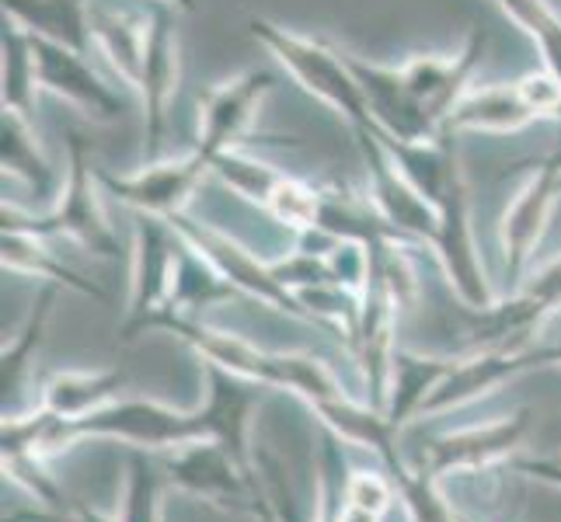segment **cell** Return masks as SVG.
Segmentation results:
<instances>
[{
  "label": "cell",
  "instance_id": "cell-21",
  "mask_svg": "<svg viewBox=\"0 0 561 522\" xmlns=\"http://www.w3.org/2000/svg\"><path fill=\"white\" fill-rule=\"evenodd\" d=\"M147 28H150V18H144V14L91 8L94 46L102 49V56L115 70V77L129 88H137V77H140L144 49H147Z\"/></svg>",
  "mask_w": 561,
  "mask_h": 522
},
{
  "label": "cell",
  "instance_id": "cell-30",
  "mask_svg": "<svg viewBox=\"0 0 561 522\" xmlns=\"http://www.w3.org/2000/svg\"><path fill=\"white\" fill-rule=\"evenodd\" d=\"M495 4L534 38L545 70L561 81V18L548 8V0H495Z\"/></svg>",
  "mask_w": 561,
  "mask_h": 522
},
{
  "label": "cell",
  "instance_id": "cell-23",
  "mask_svg": "<svg viewBox=\"0 0 561 522\" xmlns=\"http://www.w3.org/2000/svg\"><path fill=\"white\" fill-rule=\"evenodd\" d=\"M450 359H425L415 352H394L391 359V380L394 391L387 397V421L401 429V421H409L415 411H422L425 397H430L436 386L454 373Z\"/></svg>",
  "mask_w": 561,
  "mask_h": 522
},
{
  "label": "cell",
  "instance_id": "cell-3",
  "mask_svg": "<svg viewBox=\"0 0 561 522\" xmlns=\"http://www.w3.org/2000/svg\"><path fill=\"white\" fill-rule=\"evenodd\" d=\"M248 28L307 94H314V98H321L324 105H332L353 129L374 126L370 112H366V102H363V91L356 84L350 63H345L342 49L321 43V38L289 32L276 22H268V18H251Z\"/></svg>",
  "mask_w": 561,
  "mask_h": 522
},
{
  "label": "cell",
  "instance_id": "cell-7",
  "mask_svg": "<svg viewBox=\"0 0 561 522\" xmlns=\"http://www.w3.org/2000/svg\"><path fill=\"white\" fill-rule=\"evenodd\" d=\"M353 137H356V147H359V158L366 164V178H370V202L377 206V212L409 244L412 241L415 244H433L436 227H439V212L401 174L394 158L387 153L377 126L353 129Z\"/></svg>",
  "mask_w": 561,
  "mask_h": 522
},
{
  "label": "cell",
  "instance_id": "cell-32",
  "mask_svg": "<svg viewBox=\"0 0 561 522\" xmlns=\"http://www.w3.org/2000/svg\"><path fill=\"white\" fill-rule=\"evenodd\" d=\"M123 522H158V471L150 467L144 453L129 460V491Z\"/></svg>",
  "mask_w": 561,
  "mask_h": 522
},
{
  "label": "cell",
  "instance_id": "cell-1",
  "mask_svg": "<svg viewBox=\"0 0 561 522\" xmlns=\"http://www.w3.org/2000/svg\"><path fill=\"white\" fill-rule=\"evenodd\" d=\"M99 171L91 167V153L84 132L70 129L67 132V178L56 192V199L43 212H25L14 202H4L0 220L4 230H22V234L35 237H73L81 241L91 255L115 258L119 255V234L112 230L102 199H99Z\"/></svg>",
  "mask_w": 561,
  "mask_h": 522
},
{
  "label": "cell",
  "instance_id": "cell-20",
  "mask_svg": "<svg viewBox=\"0 0 561 522\" xmlns=\"http://www.w3.org/2000/svg\"><path fill=\"white\" fill-rule=\"evenodd\" d=\"M4 18L22 25L28 35L49 38L77 53H91V0H0Z\"/></svg>",
  "mask_w": 561,
  "mask_h": 522
},
{
  "label": "cell",
  "instance_id": "cell-2",
  "mask_svg": "<svg viewBox=\"0 0 561 522\" xmlns=\"http://www.w3.org/2000/svg\"><path fill=\"white\" fill-rule=\"evenodd\" d=\"M147 327H161L168 335H179L185 345H192L206 362H217L224 370L248 376L262 386H286V391L304 394L311 404L342 397L335 376L324 370L314 356H273L259 352L234 335H224L217 327H206L199 317H179L171 311H161L147 321Z\"/></svg>",
  "mask_w": 561,
  "mask_h": 522
},
{
  "label": "cell",
  "instance_id": "cell-8",
  "mask_svg": "<svg viewBox=\"0 0 561 522\" xmlns=\"http://www.w3.org/2000/svg\"><path fill=\"white\" fill-rule=\"evenodd\" d=\"M70 436H119L144 446H185V442L209 439L206 418L196 415H175L150 401H119L94 408L84 418L60 421L56 429V446Z\"/></svg>",
  "mask_w": 561,
  "mask_h": 522
},
{
  "label": "cell",
  "instance_id": "cell-26",
  "mask_svg": "<svg viewBox=\"0 0 561 522\" xmlns=\"http://www.w3.org/2000/svg\"><path fill=\"white\" fill-rule=\"evenodd\" d=\"M126 383L119 370H102V373H60L46 386L43 408L64 421L84 418L94 408H105L108 397Z\"/></svg>",
  "mask_w": 561,
  "mask_h": 522
},
{
  "label": "cell",
  "instance_id": "cell-6",
  "mask_svg": "<svg viewBox=\"0 0 561 522\" xmlns=\"http://www.w3.org/2000/svg\"><path fill=\"white\" fill-rule=\"evenodd\" d=\"M436 212H439V227L430 247L439 255L443 272H447L450 286L457 289V297L468 311H489L495 303V293L489 286L485 268L478 262L474 230H471V196H468L463 167L454 171L447 192L436 202Z\"/></svg>",
  "mask_w": 561,
  "mask_h": 522
},
{
  "label": "cell",
  "instance_id": "cell-33",
  "mask_svg": "<svg viewBox=\"0 0 561 522\" xmlns=\"http://www.w3.org/2000/svg\"><path fill=\"white\" fill-rule=\"evenodd\" d=\"M519 471H527L540 480H551V485H561V460H519Z\"/></svg>",
  "mask_w": 561,
  "mask_h": 522
},
{
  "label": "cell",
  "instance_id": "cell-28",
  "mask_svg": "<svg viewBox=\"0 0 561 522\" xmlns=\"http://www.w3.org/2000/svg\"><path fill=\"white\" fill-rule=\"evenodd\" d=\"M56 297H60V286L49 282L43 289V297H38V303L32 306V314L22 327V335H18L8 348L4 356H0V391H4V411L8 404L18 397V391H22L25 383V373H28V362L35 356V348L43 345V335H46V324L53 317V303Z\"/></svg>",
  "mask_w": 561,
  "mask_h": 522
},
{
  "label": "cell",
  "instance_id": "cell-9",
  "mask_svg": "<svg viewBox=\"0 0 561 522\" xmlns=\"http://www.w3.org/2000/svg\"><path fill=\"white\" fill-rule=\"evenodd\" d=\"M137 91L144 102V161L150 164L161 161L168 137V112L179 94V32L171 8L164 4H158L150 14Z\"/></svg>",
  "mask_w": 561,
  "mask_h": 522
},
{
  "label": "cell",
  "instance_id": "cell-13",
  "mask_svg": "<svg viewBox=\"0 0 561 522\" xmlns=\"http://www.w3.org/2000/svg\"><path fill=\"white\" fill-rule=\"evenodd\" d=\"M28 43H32L38 91L56 94V98L70 102L73 108H81L84 115H91V119H99V123L119 119L126 102L119 98V91H112L102 77L88 67L84 53L49 43V38H38V35H28Z\"/></svg>",
  "mask_w": 561,
  "mask_h": 522
},
{
  "label": "cell",
  "instance_id": "cell-24",
  "mask_svg": "<svg viewBox=\"0 0 561 522\" xmlns=\"http://www.w3.org/2000/svg\"><path fill=\"white\" fill-rule=\"evenodd\" d=\"M230 297H238V289L217 272V265L206 262L199 251L182 237L175 286H171L168 311L179 314V317H199L203 306L230 300Z\"/></svg>",
  "mask_w": 561,
  "mask_h": 522
},
{
  "label": "cell",
  "instance_id": "cell-16",
  "mask_svg": "<svg viewBox=\"0 0 561 522\" xmlns=\"http://www.w3.org/2000/svg\"><path fill=\"white\" fill-rule=\"evenodd\" d=\"M345 63H350L356 84L363 91L366 112H370L374 126L383 132V137H394V140H433V137H439V129L425 119L422 108L409 94V88H404L401 67H380L370 60H359V56H353V53H345Z\"/></svg>",
  "mask_w": 561,
  "mask_h": 522
},
{
  "label": "cell",
  "instance_id": "cell-19",
  "mask_svg": "<svg viewBox=\"0 0 561 522\" xmlns=\"http://www.w3.org/2000/svg\"><path fill=\"white\" fill-rule=\"evenodd\" d=\"M537 119L519 81L468 91L443 123V132H516Z\"/></svg>",
  "mask_w": 561,
  "mask_h": 522
},
{
  "label": "cell",
  "instance_id": "cell-25",
  "mask_svg": "<svg viewBox=\"0 0 561 522\" xmlns=\"http://www.w3.org/2000/svg\"><path fill=\"white\" fill-rule=\"evenodd\" d=\"M4 268H11V272H28L35 279H49L56 286H70L91 300H108V293L99 282L77 276L73 268H67L53 255V251H46V237L22 234V230H4Z\"/></svg>",
  "mask_w": 561,
  "mask_h": 522
},
{
  "label": "cell",
  "instance_id": "cell-22",
  "mask_svg": "<svg viewBox=\"0 0 561 522\" xmlns=\"http://www.w3.org/2000/svg\"><path fill=\"white\" fill-rule=\"evenodd\" d=\"M35 129L32 119L14 108L0 112V167L11 178L25 182L35 196L53 199V188H56V174L46 161L43 147L35 143Z\"/></svg>",
  "mask_w": 561,
  "mask_h": 522
},
{
  "label": "cell",
  "instance_id": "cell-27",
  "mask_svg": "<svg viewBox=\"0 0 561 522\" xmlns=\"http://www.w3.org/2000/svg\"><path fill=\"white\" fill-rule=\"evenodd\" d=\"M0 102L4 108H14L32 119L35 98H38V81H35V60H32V43L22 25L8 22L4 38H0Z\"/></svg>",
  "mask_w": 561,
  "mask_h": 522
},
{
  "label": "cell",
  "instance_id": "cell-35",
  "mask_svg": "<svg viewBox=\"0 0 561 522\" xmlns=\"http://www.w3.org/2000/svg\"><path fill=\"white\" fill-rule=\"evenodd\" d=\"M457 522H471V519H463V515H457Z\"/></svg>",
  "mask_w": 561,
  "mask_h": 522
},
{
  "label": "cell",
  "instance_id": "cell-18",
  "mask_svg": "<svg viewBox=\"0 0 561 522\" xmlns=\"http://www.w3.org/2000/svg\"><path fill=\"white\" fill-rule=\"evenodd\" d=\"M527 429H530V408H519L513 418L495 421L489 429L433 439L430 450L422 456V471H430L433 477H443L454 467H481V463L510 453L516 442L524 439Z\"/></svg>",
  "mask_w": 561,
  "mask_h": 522
},
{
  "label": "cell",
  "instance_id": "cell-29",
  "mask_svg": "<svg viewBox=\"0 0 561 522\" xmlns=\"http://www.w3.org/2000/svg\"><path fill=\"white\" fill-rule=\"evenodd\" d=\"M209 174H217L227 188H234L238 196H244L248 202H255L262 209L268 206L273 192L286 178L283 171H276L273 164H265L259 158H251V153H244L241 147L217 153V158L209 161Z\"/></svg>",
  "mask_w": 561,
  "mask_h": 522
},
{
  "label": "cell",
  "instance_id": "cell-31",
  "mask_svg": "<svg viewBox=\"0 0 561 522\" xmlns=\"http://www.w3.org/2000/svg\"><path fill=\"white\" fill-rule=\"evenodd\" d=\"M265 212L273 220H279L283 227L289 230H307V227H318V212H321V188L307 185V182H297V178H286L279 182V188L273 192V199H268Z\"/></svg>",
  "mask_w": 561,
  "mask_h": 522
},
{
  "label": "cell",
  "instance_id": "cell-5",
  "mask_svg": "<svg viewBox=\"0 0 561 522\" xmlns=\"http://www.w3.org/2000/svg\"><path fill=\"white\" fill-rule=\"evenodd\" d=\"M171 227L179 230V234L199 251V255L206 262L217 265V272L238 289V293H248V297H255L268 306H276V311L289 314V317H300V321H314L311 311L300 303V297L294 293V289H286L276 272H273V265H265L259 262L244 244H238L234 237H227L224 230L217 227H209V223H199V220H192L188 212H175V217H168Z\"/></svg>",
  "mask_w": 561,
  "mask_h": 522
},
{
  "label": "cell",
  "instance_id": "cell-12",
  "mask_svg": "<svg viewBox=\"0 0 561 522\" xmlns=\"http://www.w3.org/2000/svg\"><path fill=\"white\" fill-rule=\"evenodd\" d=\"M161 471L175 480L179 488L206 495L209 501H224V506L244 509V501H259L262 485L255 467H241L230 456L227 446L217 439H196L175 450V456H164Z\"/></svg>",
  "mask_w": 561,
  "mask_h": 522
},
{
  "label": "cell",
  "instance_id": "cell-15",
  "mask_svg": "<svg viewBox=\"0 0 561 522\" xmlns=\"http://www.w3.org/2000/svg\"><path fill=\"white\" fill-rule=\"evenodd\" d=\"M485 43H489L485 28L474 25L457 56H415V60L401 67L404 88H409L422 115L439 132H443V123H447V115L454 112V105L468 94V81L478 70L481 56H485Z\"/></svg>",
  "mask_w": 561,
  "mask_h": 522
},
{
  "label": "cell",
  "instance_id": "cell-14",
  "mask_svg": "<svg viewBox=\"0 0 561 522\" xmlns=\"http://www.w3.org/2000/svg\"><path fill=\"white\" fill-rule=\"evenodd\" d=\"M558 199H561V161L551 153V158L534 164L527 185L516 192L513 206L502 217V251H506L510 282H519V276L527 272Z\"/></svg>",
  "mask_w": 561,
  "mask_h": 522
},
{
  "label": "cell",
  "instance_id": "cell-4",
  "mask_svg": "<svg viewBox=\"0 0 561 522\" xmlns=\"http://www.w3.org/2000/svg\"><path fill=\"white\" fill-rule=\"evenodd\" d=\"M179 251H182V234L171 227L168 217L137 212V227H133V289H129L123 341H133L140 332H147V321L153 314L168 311Z\"/></svg>",
  "mask_w": 561,
  "mask_h": 522
},
{
  "label": "cell",
  "instance_id": "cell-17",
  "mask_svg": "<svg viewBox=\"0 0 561 522\" xmlns=\"http://www.w3.org/2000/svg\"><path fill=\"white\" fill-rule=\"evenodd\" d=\"M206 376H209V401H206V408L199 415L206 418L209 439H217L220 446L230 450V456H234L241 467L251 471V460H248V415L259 404V386L262 383L255 386V380L230 373L217 362H206Z\"/></svg>",
  "mask_w": 561,
  "mask_h": 522
},
{
  "label": "cell",
  "instance_id": "cell-10",
  "mask_svg": "<svg viewBox=\"0 0 561 522\" xmlns=\"http://www.w3.org/2000/svg\"><path fill=\"white\" fill-rule=\"evenodd\" d=\"M273 84L276 77L268 70H248L234 77V81L206 88L199 94V140L192 150L199 158L213 161L217 153L241 147L251 123H255V112L262 108Z\"/></svg>",
  "mask_w": 561,
  "mask_h": 522
},
{
  "label": "cell",
  "instance_id": "cell-34",
  "mask_svg": "<svg viewBox=\"0 0 561 522\" xmlns=\"http://www.w3.org/2000/svg\"><path fill=\"white\" fill-rule=\"evenodd\" d=\"M153 4H164L171 11H185V14L196 11V0H153Z\"/></svg>",
  "mask_w": 561,
  "mask_h": 522
},
{
  "label": "cell",
  "instance_id": "cell-11",
  "mask_svg": "<svg viewBox=\"0 0 561 522\" xmlns=\"http://www.w3.org/2000/svg\"><path fill=\"white\" fill-rule=\"evenodd\" d=\"M209 174V161L196 150L179 161H150L133 174L99 171V182L108 196L133 206L137 212H153V217H175L185 212L192 192Z\"/></svg>",
  "mask_w": 561,
  "mask_h": 522
}]
</instances>
